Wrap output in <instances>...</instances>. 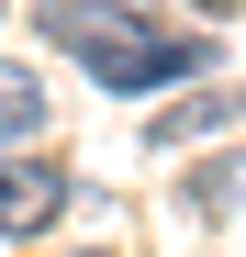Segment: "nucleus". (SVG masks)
<instances>
[{
  "label": "nucleus",
  "mask_w": 246,
  "mask_h": 257,
  "mask_svg": "<svg viewBox=\"0 0 246 257\" xmlns=\"http://www.w3.org/2000/svg\"><path fill=\"white\" fill-rule=\"evenodd\" d=\"M34 23L56 34V45L101 78V90H168V78L213 67V45L179 23H146L135 0H34Z\"/></svg>",
  "instance_id": "nucleus-1"
},
{
  "label": "nucleus",
  "mask_w": 246,
  "mask_h": 257,
  "mask_svg": "<svg viewBox=\"0 0 246 257\" xmlns=\"http://www.w3.org/2000/svg\"><path fill=\"white\" fill-rule=\"evenodd\" d=\"M34 123H45V78H23V67H0V146H23Z\"/></svg>",
  "instance_id": "nucleus-4"
},
{
  "label": "nucleus",
  "mask_w": 246,
  "mask_h": 257,
  "mask_svg": "<svg viewBox=\"0 0 246 257\" xmlns=\"http://www.w3.org/2000/svg\"><path fill=\"white\" fill-rule=\"evenodd\" d=\"M235 112H246V90H235V78H213V90H190V101H168V112H157V146H190V135H224Z\"/></svg>",
  "instance_id": "nucleus-3"
},
{
  "label": "nucleus",
  "mask_w": 246,
  "mask_h": 257,
  "mask_svg": "<svg viewBox=\"0 0 246 257\" xmlns=\"http://www.w3.org/2000/svg\"><path fill=\"white\" fill-rule=\"evenodd\" d=\"M179 201H190V212H235V201H246V157H213V168H201Z\"/></svg>",
  "instance_id": "nucleus-5"
},
{
  "label": "nucleus",
  "mask_w": 246,
  "mask_h": 257,
  "mask_svg": "<svg viewBox=\"0 0 246 257\" xmlns=\"http://www.w3.org/2000/svg\"><path fill=\"white\" fill-rule=\"evenodd\" d=\"M67 201H78V179H67L56 157H23V146L0 157V235H45Z\"/></svg>",
  "instance_id": "nucleus-2"
}]
</instances>
